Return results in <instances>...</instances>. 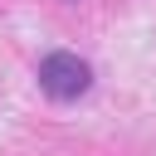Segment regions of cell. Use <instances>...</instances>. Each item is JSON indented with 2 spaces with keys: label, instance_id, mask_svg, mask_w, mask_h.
I'll return each mask as SVG.
<instances>
[{
  "label": "cell",
  "instance_id": "1",
  "mask_svg": "<svg viewBox=\"0 0 156 156\" xmlns=\"http://www.w3.org/2000/svg\"><path fill=\"white\" fill-rule=\"evenodd\" d=\"M34 78H39V88H44V98H54V102H78V98L93 88L88 58L68 54V49H49V54L39 58Z\"/></svg>",
  "mask_w": 156,
  "mask_h": 156
}]
</instances>
